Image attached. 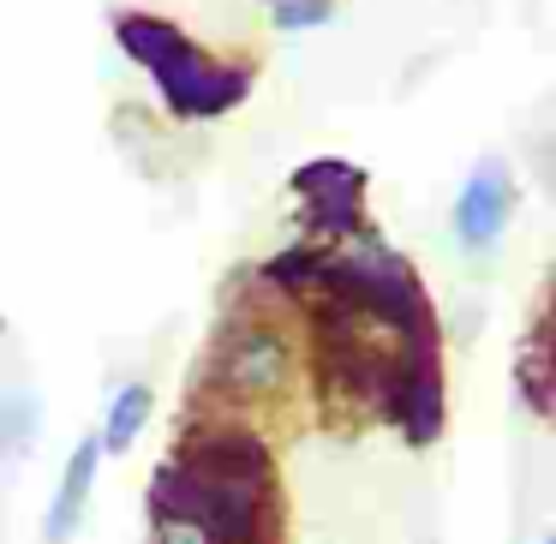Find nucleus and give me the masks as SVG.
Segmentation results:
<instances>
[{
    "label": "nucleus",
    "mask_w": 556,
    "mask_h": 544,
    "mask_svg": "<svg viewBox=\"0 0 556 544\" xmlns=\"http://www.w3.org/2000/svg\"><path fill=\"white\" fill-rule=\"evenodd\" d=\"M114 30H121V49L132 54L138 66H150V78L162 85L168 109L186 114V121L228 114L233 102L245 97V85H252V73H245V66H216L204 49H192V42H186L174 25H162V18L126 13Z\"/></svg>",
    "instance_id": "obj_2"
},
{
    "label": "nucleus",
    "mask_w": 556,
    "mask_h": 544,
    "mask_svg": "<svg viewBox=\"0 0 556 544\" xmlns=\"http://www.w3.org/2000/svg\"><path fill=\"white\" fill-rule=\"evenodd\" d=\"M508 216H515V174H508L503 156H484L479 168L460 180V198H455V240L467 252H491L503 240Z\"/></svg>",
    "instance_id": "obj_4"
},
{
    "label": "nucleus",
    "mask_w": 556,
    "mask_h": 544,
    "mask_svg": "<svg viewBox=\"0 0 556 544\" xmlns=\"http://www.w3.org/2000/svg\"><path fill=\"white\" fill-rule=\"evenodd\" d=\"M150 407H156V395H150V383H121L109 401V413H102V455H126V448L138 443V431L150 425Z\"/></svg>",
    "instance_id": "obj_7"
},
{
    "label": "nucleus",
    "mask_w": 556,
    "mask_h": 544,
    "mask_svg": "<svg viewBox=\"0 0 556 544\" xmlns=\"http://www.w3.org/2000/svg\"><path fill=\"white\" fill-rule=\"evenodd\" d=\"M293 186L312 198V216L324 233H359V198H365L359 168H348V162H312V168H300Z\"/></svg>",
    "instance_id": "obj_5"
},
{
    "label": "nucleus",
    "mask_w": 556,
    "mask_h": 544,
    "mask_svg": "<svg viewBox=\"0 0 556 544\" xmlns=\"http://www.w3.org/2000/svg\"><path fill=\"white\" fill-rule=\"evenodd\" d=\"M539 544H556V539H539Z\"/></svg>",
    "instance_id": "obj_10"
},
{
    "label": "nucleus",
    "mask_w": 556,
    "mask_h": 544,
    "mask_svg": "<svg viewBox=\"0 0 556 544\" xmlns=\"http://www.w3.org/2000/svg\"><path fill=\"white\" fill-rule=\"evenodd\" d=\"M150 503H156V520H180V527L204 532L210 544H269V527H276V484L269 479L204 472L174 455L162 460Z\"/></svg>",
    "instance_id": "obj_1"
},
{
    "label": "nucleus",
    "mask_w": 556,
    "mask_h": 544,
    "mask_svg": "<svg viewBox=\"0 0 556 544\" xmlns=\"http://www.w3.org/2000/svg\"><path fill=\"white\" fill-rule=\"evenodd\" d=\"M97 472H102V443H97V431H90V437H78V448L66 455L61 484H54L49 527H42L49 544H66L78 532V520H85V508H90V491H97Z\"/></svg>",
    "instance_id": "obj_6"
},
{
    "label": "nucleus",
    "mask_w": 556,
    "mask_h": 544,
    "mask_svg": "<svg viewBox=\"0 0 556 544\" xmlns=\"http://www.w3.org/2000/svg\"><path fill=\"white\" fill-rule=\"evenodd\" d=\"M42 431V401L25 389H0V460H18L37 448Z\"/></svg>",
    "instance_id": "obj_8"
},
{
    "label": "nucleus",
    "mask_w": 556,
    "mask_h": 544,
    "mask_svg": "<svg viewBox=\"0 0 556 544\" xmlns=\"http://www.w3.org/2000/svg\"><path fill=\"white\" fill-rule=\"evenodd\" d=\"M336 18V0H276V30H317Z\"/></svg>",
    "instance_id": "obj_9"
},
{
    "label": "nucleus",
    "mask_w": 556,
    "mask_h": 544,
    "mask_svg": "<svg viewBox=\"0 0 556 544\" xmlns=\"http://www.w3.org/2000/svg\"><path fill=\"white\" fill-rule=\"evenodd\" d=\"M293 359H288V341L276 336L269 324H228L216 341V371H210V383L228 389V395H281V383H288Z\"/></svg>",
    "instance_id": "obj_3"
}]
</instances>
